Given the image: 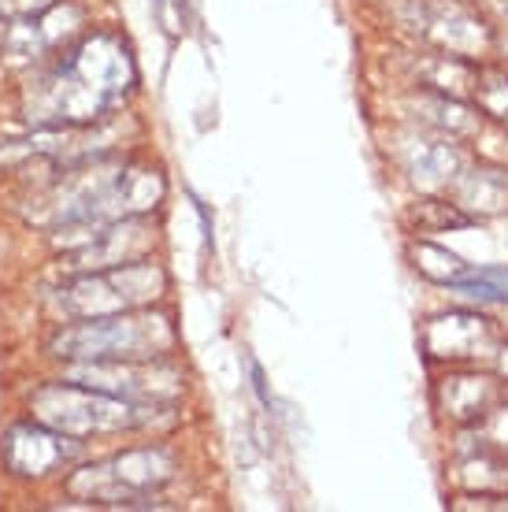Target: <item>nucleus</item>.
<instances>
[{"mask_svg":"<svg viewBox=\"0 0 508 512\" xmlns=\"http://www.w3.org/2000/svg\"><path fill=\"white\" fill-rule=\"evenodd\" d=\"M453 290L475 297V301H494V305H508V268H475L464 271Z\"/></svg>","mask_w":508,"mask_h":512,"instance_id":"4468645a","label":"nucleus"},{"mask_svg":"<svg viewBox=\"0 0 508 512\" xmlns=\"http://www.w3.org/2000/svg\"><path fill=\"white\" fill-rule=\"evenodd\" d=\"M164 290V271L149 260H134V264L104 271H78L60 290V305L75 320H93V316H115V312L153 305Z\"/></svg>","mask_w":508,"mask_h":512,"instance_id":"39448f33","label":"nucleus"},{"mask_svg":"<svg viewBox=\"0 0 508 512\" xmlns=\"http://www.w3.org/2000/svg\"><path fill=\"white\" fill-rule=\"evenodd\" d=\"M153 409H141L127 397L104 394L93 386L82 383H49L34 394V416L45 427L60 431L71 438H89V435H112V431H130L149 420Z\"/></svg>","mask_w":508,"mask_h":512,"instance_id":"7ed1b4c3","label":"nucleus"},{"mask_svg":"<svg viewBox=\"0 0 508 512\" xmlns=\"http://www.w3.org/2000/svg\"><path fill=\"white\" fill-rule=\"evenodd\" d=\"M497 394L501 390L490 375H453L442 383L438 401H442L445 416H453V420H483L494 412Z\"/></svg>","mask_w":508,"mask_h":512,"instance_id":"9d476101","label":"nucleus"},{"mask_svg":"<svg viewBox=\"0 0 508 512\" xmlns=\"http://www.w3.org/2000/svg\"><path fill=\"white\" fill-rule=\"evenodd\" d=\"M408 167H412L416 179L442 182V179H453V175H457L460 156L449 141H420V145H412Z\"/></svg>","mask_w":508,"mask_h":512,"instance_id":"9b49d317","label":"nucleus"},{"mask_svg":"<svg viewBox=\"0 0 508 512\" xmlns=\"http://www.w3.org/2000/svg\"><path fill=\"white\" fill-rule=\"evenodd\" d=\"M423 346L431 357L460 360L479 357V349L494 346V327L475 312H449L442 320H431L423 331Z\"/></svg>","mask_w":508,"mask_h":512,"instance_id":"1a4fd4ad","label":"nucleus"},{"mask_svg":"<svg viewBox=\"0 0 508 512\" xmlns=\"http://www.w3.org/2000/svg\"><path fill=\"white\" fill-rule=\"evenodd\" d=\"M175 327L160 312H115L67 323L52 338V353L64 360H164L175 353Z\"/></svg>","mask_w":508,"mask_h":512,"instance_id":"f03ea898","label":"nucleus"},{"mask_svg":"<svg viewBox=\"0 0 508 512\" xmlns=\"http://www.w3.org/2000/svg\"><path fill=\"white\" fill-rule=\"evenodd\" d=\"M182 8H186V0H156V15H160V23H164V30L171 38L186 30V26H182L186 23V12H182Z\"/></svg>","mask_w":508,"mask_h":512,"instance_id":"dca6fc26","label":"nucleus"},{"mask_svg":"<svg viewBox=\"0 0 508 512\" xmlns=\"http://www.w3.org/2000/svg\"><path fill=\"white\" fill-rule=\"evenodd\" d=\"M475 101L486 116L508 119V75L505 71H479L475 78Z\"/></svg>","mask_w":508,"mask_h":512,"instance_id":"2eb2a0df","label":"nucleus"},{"mask_svg":"<svg viewBox=\"0 0 508 512\" xmlns=\"http://www.w3.org/2000/svg\"><path fill=\"white\" fill-rule=\"evenodd\" d=\"M175 475V457L164 446H145V449H127L112 461L89 464L82 472L67 479V490L78 498L93 501V505H153L149 494L171 483Z\"/></svg>","mask_w":508,"mask_h":512,"instance_id":"20e7f679","label":"nucleus"},{"mask_svg":"<svg viewBox=\"0 0 508 512\" xmlns=\"http://www.w3.org/2000/svg\"><path fill=\"white\" fill-rule=\"evenodd\" d=\"M67 379L149 405L182 394V375L167 368L164 360H78V368Z\"/></svg>","mask_w":508,"mask_h":512,"instance_id":"423d86ee","label":"nucleus"},{"mask_svg":"<svg viewBox=\"0 0 508 512\" xmlns=\"http://www.w3.org/2000/svg\"><path fill=\"white\" fill-rule=\"evenodd\" d=\"M138 82L130 45L112 30H97L41 71L23 97L26 123L41 127H86L123 104Z\"/></svg>","mask_w":508,"mask_h":512,"instance_id":"f257e3e1","label":"nucleus"},{"mask_svg":"<svg viewBox=\"0 0 508 512\" xmlns=\"http://www.w3.org/2000/svg\"><path fill=\"white\" fill-rule=\"evenodd\" d=\"M408 223L420 234H442V231L468 227L471 216L460 212L457 205H445V201H416V205L408 208Z\"/></svg>","mask_w":508,"mask_h":512,"instance_id":"f8f14e48","label":"nucleus"},{"mask_svg":"<svg viewBox=\"0 0 508 512\" xmlns=\"http://www.w3.org/2000/svg\"><path fill=\"white\" fill-rule=\"evenodd\" d=\"M153 245V231L138 216L115 219L97 238L71 249V271H104L119 268V264H134V260H145L153 253Z\"/></svg>","mask_w":508,"mask_h":512,"instance_id":"6e6552de","label":"nucleus"},{"mask_svg":"<svg viewBox=\"0 0 508 512\" xmlns=\"http://www.w3.org/2000/svg\"><path fill=\"white\" fill-rule=\"evenodd\" d=\"M460 190H464L468 208H479V212H497L508 201V179L501 171H475L460 182Z\"/></svg>","mask_w":508,"mask_h":512,"instance_id":"ddd939ff","label":"nucleus"},{"mask_svg":"<svg viewBox=\"0 0 508 512\" xmlns=\"http://www.w3.org/2000/svg\"><path fill=\"white\" fill-rule=\"evenodd\" d=\"M4 464L23 479H41V475L56 472L60 464H67L78 453V438L60 435L45 423H15L4 435Z\"/></svg>","mask_w":508,"mask_h":512,"instance_id":"0eeeda50","label":"nucleus"}]
</instances>
